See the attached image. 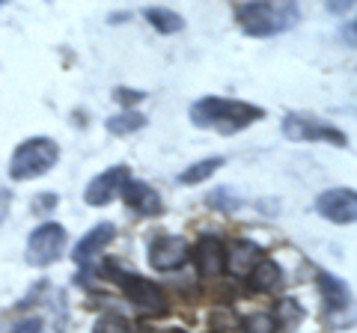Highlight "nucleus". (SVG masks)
Wrapping results in <instances>:
<instances>
[{
	"instance_id": "nucleus-16",
	"label": "nucleus",
	"mask_w": 357,
	"mask_h": 333,
	"mask_svg": "<svg viewBox=\"0 0 357 333\" xmlns=\"http://www.w3.org/2000/svg\"><path fill=\"white\" fill-rule=\"evenodd\" d=\"M143 15H146L149 24L158 30V33H164V36L178 33V30L185 27V18L178 15V13H173V9H164V6H149V9H143Z\"/></svg>"
},
{
	"instance_id": "nucleus-4",
	"label": "nucleus",
	"mask_w": 357,
	"mask_h": 333,
	"mask_svg": "<svg viewBox=\"0 0 357 333\" xmlns=\"http://www.w3.org/2000/svg\"><path fill=\"white\" fill-rule=\"evenodd\" d=\"M60 161V146L51 137H30L18 143L13 158H9V176L15 182H30L36 176H45Z\"/></svg>"
},
{
	"instance_id": "nucleus-26",
	"label": "nucleus",
	"mask_w": 357,
	"mask_h": 333,
	"mask_svg": "<svg viewBox=\"0 0 357 333\" xmlns=\"http://www.w3.org/2000/svg\"><path fill=\"white\" fill-rule=\"evenodd\" d=\"M9 333H42V318H24V321H18V325L9 330Z\"/></svg>"
},
{
	"instance_id": "nucleus-5",
	"label": "nucleus",
	"mask_w": 357,
	"mask_h": 333,
	"mask_svg": "<svg viewBox=\"0 0 357 333\" xmlns=\"http://www.w3.org/2000/svg\"><path fill=\"white\" fill-rule=\"evenodd\" d=\"M66 229L60 224H42L30 232L27 238V250H24V259L33 268H48V265L57 262L63 253H66Z\"/></svg>"
},
{
	"instance_id": "nucleus-27",
	"label": "nucleus",
	"mask_w": 357,
	"mask_h": 333,
	"mask_svg": "<svg viewBox=\"0 0 357 333\" xmlns=\"http://www.w3.org/2000/svg\"><path fill=\"white\" fill-rule=\"evenodd\" d=\"M167 333H185V330H167Z\"/></svg>"
},
{
	"instance_id": "nucleus-17",
	"label": "nucleus",
	"mask_w": 357,
	"mask_h": 333,
	"mask_svg": "<svg viewBox=\"0 0 357 333\" xmlns=\"http://www.w3.org/2000/svg\"><path fill=\"white\" fill-rule=\"evenodd\" d=\"M105 128L114 137H126V134H134V131L146 128V116L137 114V110H126V114H119V116H110L105 122Z\"/></svg>"
},
{
	"instance_id": "nucleus-12",
	"label": "nucleus",
	"mask_w": 357,
	"mask_h": 333,
	"mask_svg": "<svg viewBox=\"0 0 357 333\" xmlns=\"http://www.w3.org/2000/svg\"><path fill=\"white\" fill-rule=\"evenodd\" d=\"M116 238V226L114 224H98L96 229H89L86 235L75 244V250H72V259L75 265H93V259L98 256L102 250H107V244Z\"/></svg>"
},
{
	"instance_id": "nucleus-14",
	"label": "nucleus",
	"mask_w": 357,
	"mask_h": 333,
	"mask_svg": "<svg viewBox=\"0 0 357 333\" xmlns=\"http://www.w3.org/2000/svg\"><path fill=\"white\" fill-rule=\"evenodd\" d=\"M319 288H321V301H325V309H328L331 316L345 313V309L351 307V292H349V286H345L342 280H337L333 274L319 271Z\"/></svg>"
},
{
	"instance_id": "nucleus-24",
	"label": "nucleus",
	"mask_w": 357,
	"mask_h": 333,
	"mask_svg": "<svg viewBox=\"0 0 357 333\" xmlns=\"http://www.w3.org/2000/svg\"><path fill=\"white\" fill-rule=\"evenodd\" d=\"M208 206H215V208H223V212H232L238 203L236 199H229V191H223V187H218V191H211L208 194Z\"/></svg>"
},
{
	"instance_id": "nucleus-2",
	"label": "nucleus",
	"mask_w": 357,
	"mask_h": 333,
	"mask_svg": "<svg viewBox=\"0 0 357 333\" xmlns=\"http://www.w3.org/2000/svg\"><path fill=\"white\" fill-rule=\"evenodd\" d=\"M236 18L241 30L248 36H274V33H283L301 18L295 3H238L236 6Z\"/></svg>"
},
{
	"instance_id": "nucleus-11",
	"label": "nucleus",
	"mask_w": 357,
	"mask_h": 333,
	"mask_svg": "<svg viewBox=\"0 0 357 333\" xmlns=\"http://www.w3.org/2000/svg\"><path fill=\"white\" fill-rule=\"evenodd\" d=\"M194 262L199 277H220L227 271V250L218 235H203L194 247Z\"/></svg>"
},
{
	"instance_id": "nucleus-18",
	"label": "nucleus",
	"mask_w": 357,
	"mask_h": 333,
	"mask_svg": "<svg viewBox=\"0 0 357 333\" xmlns=\"http://www.w3.org/2000/svg\"><path fill=\"white\" fill-rule=\"evenodd\" d=\"M223 166V158H206V161H197V164H191L188 170L178 176V182L182 185H199V182H206L208 176H215L218 170Z\"/></svg>"
},
{
	"instance_id": "nucleus-8",
	"label": "nucleus",
	"mask_w": 357,
	"mask_h": 333,
	"mask_svg": "<svg viewBox=\"0 0 357 333\" xmlns=\"http://www.w3.org/2000/svg\"><path fill=\"white\" fill-rule=\"evenodd\" d=\"M316 208L331 224L345 226V224H354V217H357V196L351 187H333V191L319 194Z\"/></svg>"
},
{
	"instance_id": "nucleus-13",
	"label": "nucleus",
	"mask_w": 357,
	"mask_h": 333,
	"mask_svg": "<svg viewBox=\"0 0 357 333\" xmlns=\"http://www.w3.org/2000/svg\"><path fill=\"white\" fill-rule=\"evenodd\" d=\"M122 196H126V206L140 217H155V215L164 212V203H161L158 191L149 187L146 182H128L126 187H122Z\"/></svg>"
},
{
	"instance_id": "nucleus-23",
	"label": "nucleus",
	"mask_w": 357,
	"mask_h": 333,
	"mask_svg": "<svg viewBox=\"0 0 357 333\" xmlns=\"http://www.w3.org/2000/svg\"><path fill=\"white\" fill-rule=\"evenodd\" d=\"M114 98H116L119 104H126V107L131 110V104L143 102V98H146V93H143V90H128V86H116V90H114Z\"/></svg>"
},
{
	"instance_id": "nucleus-1",
	"label": "nucleus",
	"mask_w": 357,
	"mask_h": 333,
	"mask_svg": "<svg viewBox=\"0 0 357 333\" xmlns=\"http://www.w3.org/2000/svg\"><path fill=\"white\" fill-rule=\"evenodd\" d=\"M188 116H191L197 128H215L220 134H236V131L259 122L265 116V110L256 104H248V102H236V98L206 95L191 104Z\"/></svg>"
},
{
	"instance_id": "nucleus-25",
	"label": "nucleus",
	"mask_w": 357,
	"mask_h": 333,
	"mask_svg": "<svg viewBox=\"0 0 357 333\" xmlns=\"http://www.w3.org/2000/svg\"><path fill=\"white\" fill-rule=\"evenodd\" d=\"M57 206V194H42L33 199V212L36 215H45V212H51V208Z\"/></svg>"
},
{
	"instance_id": "nucleus-10",
	"label": "nucleus",
	"mask_w": 357,
	"mask_h": 333,
	"mask_svg": "<svg viewBox=\"0 0 357 333\" xmlns=\"http://www.w3.org/2000/svg\"><path fill=\"white\" fill-rule=\"evenodd\" d=\"M223 250H227V271L232 277H250V271L262 262V247L244 238H232L223 244Z\"/></svg>"
},
{
	"instance_id": "nucleus-7",
	"label": "nucleus",
	"mask_w": 357,
	"mask_h": 333,
	"mask_svg": "<svg viewBox=\"0 0 357 333\" xmlns=\"http://www.w3.org/2000/svg\"><path fill=\"white\" fill-rule=\"evenodd\" d=\"M128 182H131V173H128V166H126V164L110 166V170L98 173L96 179L86 185V191H84V203H86V206H93V208L110 206V203H114V199L122 194V187H126Z\"/></svg>"
},
{
	"instance_id": "nucleus-6",
	"label": "nucleus",
	"mask_w": 357,
	"mask_h": 333,
	"mask_svg": "<svg viewBox=\"0 0 357 333\" xmlns=\"http://www.w3.org/2000/svg\"><path fill=\"white\" fill-rule=\"evenodd\" d=\"M283 134L289 140H325V143H331V146H340V149L349 146V137H345L342 131L328 125V122L304 116V114H289L283 119Z\"/></svg>"
},
{
	"instance_id": "nucleus-21",
	"label": "nucleus",
	"mask_w": 357,
	"mask_h": 333,
	"mask_svg": "<svg viewBox=\"0 0 357 333\" xmlns=\"http://www.w3.org/2000/svg\"><path fill=\"white\" fill-rule=\"evenodd\" d=\"M241 333H277L271 313H253V316L241 325Z\"/></svg>"
},
{
	"instance_id": "nucleus-20",
	"label": "nucleus",
	"mask_w": 357,
	"mask_h": 333,
	"mask_svg": "<svg viewBox=\"0 0 357 333\" xmlns=\"http://www.w3.org/2000/svg\"><path fill=\"white\" fill-rule=\"evenodd\" d=\"M211 330L215 333H241V321L232 309H215V313H211Z\"/></svg>"
},
{
	"instance_id": "nucleus-19",
	"label": "nucleus",
	"mask_w": 357,
	"mask_h": 333,
	"mask_svg": "<svg viewBox=\"0 0 357 333\" xmlns=\"http://www.w3.org/2000/svg\"><path fill=\"white\" fill-rule=\"evenodd\" d=\"M274 327H283V330H292L301 318H304V309H301L298 301H292V297H283L280 304H277L274 309Z\"/></svg>"
},
{
	"instance_id": "nucleus-9",
	"label": "nucleus",
	"mask_w": 357,
	"mask_h": 333,
	"mask_svg": "<svg viewBox=\"0 0 357 333\" xmlns=\"http://www.w3.org/2000/svg\"><path fill=\"white\" fill-rule=\"evenodd\" d=\"M191 256V247H188L185 238L178 235H161V238H152L149 244V265L155 271H176L182 268Z\"/></svg>"
},
{
	"instance_id": "nucleus-22",
	"label": "nucleus",
	"mask_w": 357,
	"mask_h": 333,
	"mask_svg": "<svg viewBox=\"0 0 357 333\" xmlns=\"http://www.w3.org/2000/svg\"><path fill=\"white\" fill-rule=\"evenodd\" d=\"M93 333H131V327H128V321L119 316H102L93 325Z\"/></svg>"
},
{
	"instance_id": "nucleus-15",
	"label": "nucleus",
	"mask_w": 357,
	"mask_h": 333,
	"mask_svg": "<svg viewBox=\"0 0 357 333\" xmlns=\"http://www.w3.org/2000/svg\"><path fill=\"white\" fill-rule=\"evenodd\" d=\"M283 283V271H280V265L271 262V259H262L256 268L250 271V286H253V292H277Z\"/></svg>"
},
{
	"instance_id": "nucleus-3",
	"label": "nucleus",
	"mask_w": 357,
	"mask_h": 333,
	"mask_svg": "<svg viewBox=\"0 0 357 333\" xmlns=\"http://www.w3.org/2000/svg\"><path fill=\"white\" fill-rule=\"evenodd\" d=\"M107 268H105V277H110V280H116L119 288H122V295L131 301V307L137 309V313L143 316H167L170 313V301H167V295H164V288L158 283H152L146 280V277H140V274H128V271H119L116 268V262H105Z\"/></svg>"
}]
</instances>
